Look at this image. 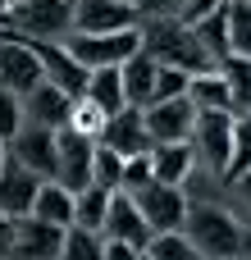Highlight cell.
Here are the masks:
<instances>
[{"instance_id": "obj_1", "label": "cell", "mask_w": 251, "mask_h": 260, "mask_svg": "<svg viewBox=\"0 0 251 260\" xmlns=\"http://www.w3.org/2000/svg\"><path fill=\"white\" fill-rule=\"evenodd\" d=\"M137 37H142V50L155 64H169V69H183V73H210V69H219L210 59V50L197 41V32L183 18H174V14L137 18Z\"/></svg>"}, {"instance_id": "obj_2", "label": "cell", "mask_w": 251, "mask_h": 260, "mask_svg": "<svg viewBox=\"0 0 251 260\" xmlns=\"http://www.w3.org/2000/svg\"><path fill=\"white\" fill-rule=\"evenodd\" d=\"M183 233H187V242L206 260H229V256H242L247 251V229L224 206H187Z\"/></svg>"}, {"instance_id": "obj_3", "label": "cell", "mask_w": 251, "mask_h": 260, "mask_svg": "<svg viewBox=\"0 0 251 260\" xmlns=\"http://www.w3.org/2000/svg\"><path fill=\"white\" fill-rule=\"evenodd\" d=\"M187 146L192 155L224 178L229 169V151H233V110H197L192 119V133H187Z\"/></svg>"}, {"instance_id": "obj_4", "label": "cell", "mask_w": 251, "mask_h": 260, "mask_svg": "<svg viewBox=\"0 0 251 260\" xmlns=\"http://www.w3.org/2000/svg\"><path fill=\"white\" fill-rule=\"evenodd\" d=\"M9 27H18L23 37H41V41H64L73 32V0H14Z\"/></svg>"}, {"instance_id": "obj_5", "label": "cell", "mask_w": 251, "mask_h": 260, "mask_svg": "<svg viewBox=\"0 0 251 260\" xmlns=\"http://www.w3.org/2000/svg\"><path fill=\"white\" fill-rule=\"evenodd\" d=\"M64 46L82 69H105V64H123L142 46V37H137V27H123V32H69Z\"/></svg>"}, {"instance_id": "obj_6", "label": "cell", "mask_w": 251, "mask_h": 260, "mask_svg": "<svg viewBox=\"0 0 251 260\" xmlns=\"http://www.w3.org/2000/svg\"><path fill=\"white\" fill-rule=\"evenodd\" d=\"M133 197V206L142 210V219H146V229L151 233H174V229H183V215H187V197H183V187L178 183H146V187H137V192H128Z\"/></svg>"}, {"instance_id": "obj_7", "label": "cell", "mask_w": 251, "mask_h": 260, "mask_svg": "<svg viewBox=\"0 0 251 260\" xmlns=\"http://www.w3.org/2000/svg\"><path fill=\"white\" fill-rule=\"evenodd\" d=\"M37 82H41V64H37L27 37L5 23L0 27V87L14 91V96H27Z\"/></svg>"}, {"instance_id": "obj_8", "label": "cell", "mask_w": 251, "mask_h": 260, "mask_svg": "<svg viewBox=\"0 0 251 260\" xmlns=\"http://www.w3.org/2000/svg\"><path fill=\"white\" fill-rule=\"evenodd\" d=\"M55 146H59V160H55V183H64L69 192H82V187L91 183L96 137L69 123V128H59V133H55Z\"/></svg>"}, {"instance_id": "obj_9", "label": "cell", "mask_w": 251, "mask_h": 260, "mask_svg": "<svg viewBox=\"0 0 251 260\" xmlns=\"http://www.w3.org/2000/svg\"><path fill=\"white\" fill-rule=\"evenodd\" d=\"M27 46H32V55H37L41 78H46V82L64 87L73 101L87 91V73H91V69H82V64L69 55V46H64V41H41V37H27Z\"/></svg>"}, {"instance_id": "obj_10", "label": "cell", "mask_w": 251, "mask_h": 260, "mask_svg": "<svg viewBox=\"0 0 251 260\" xmlns=\"http://www.w3.org/2000/svg\"><path fill=\"white\" fill-rule=\"evenodd\" d=\"M9 146V155L18 160V165H27L37 178H55V160H59V146H55V133L50 128H41V123H18V133L5 142Z\"/></svg>"}, {"instance_id": "obj_11", "label": "cell", "mask_w": 251, "mask_h": 260, "mask_svg": "<svg viewBox=\"0 0 251 260\" xmlns=\"http://www.w3.org/2000/svg\"><path fill=\"white\" fill-rule=\"evenodd\" d=\"M64 247V229L46 224L37 215H18L14 219V242H9V260H59Z\"/></svg>"}, {"instance_id": "obj_12", "label": "cell", "mask_w": 251, "mask_h": 260, "mask_svg": "<svg viewBox=\"0 0 251 260\" xmlns=\"http://www.w3.org/2000/svg\"><path fill=\"white\" fill-rule=\"evenodd\" d=\"M142 119H146V137L151 142H187L192 119H197V105L187 96L151 101V105H142Z\"/></svg>"}, {"instance_id": "obj_13", "label": "cell", "mask_w": 251, "mask_h": 260, "mask_svg": "<svg viewBox=\"0 0 251 260\" xmlns=\"http://www.w3.org/2000/svg\"><path fill=\"white\" fill-rule=\"evenodd\" d=\"M96 142L110 146V151H119V155L151 151V137H146V119H142V110H137V105H123V110L105 114L101 128H96Z\"/></svg>"}, {"instance_id": "obj_14", "label": "cell", "mask_w": 251, "mask_h": 260, "mask_svg": "<svg viewBox=\"0 0 251 260\" xmlns=\"http://www.w3.org/2000/svg\"><path fill=\"white\" fill-rule=\"evenodd\" d=\"M23 119H27V123H41V128H50V133H59V128L73 123V96H69L64 87H55V82L41 78V82L23 96Z\"/></svg>"}, {"instance_id": "obj_15", "label": "cell", "mask_w": 251, "mask_h": 260, "mask_svg": "<svg viewBox=\"0 0 251 260\" xmlns=\"http://www.w3.org/2000/svg\"><path fill=\"white\" fill-rule=\"evenodd\" d=\"M101 238H114V242H128L137 251H146L151 229H146V219H142V210L133 206L128 192H110V206H105V219H101Z\"/></svg>"}, {"instance_id": "obj_16", "label": "cell", "mask_w": 251, "mask_h": 260, "mask_svg": "<svg viewBox=\"0 0 251 260\" xmlns=\"http://www.w3.org/2000/svg\"><path fill=\"white\" fill-rule=\"evenodd\" d=\"M137 27V9L128 0H73V32H123Z\"/></svg>"}, {"instance_id": "obj_17", "label": "cell", "mask_w": 251, "mask_h": 260, "mask_svg": "<svg viewBox=\"0 0 251 260\" xmlns=\"http://www.w3.org/2000/svg\"><path fill=\"white\" fill-rule=\"evenodd\" d=\"M37 187H41V178H37L27 165H18L14 155H5V165H0V210H5L9 219H18V215L32 210Z\"/></svg>"}, {"instance_id": "obj_18", "label": "cell", "mask_w": 251, "mask_h": 260, "mask_svg": "<svg viewBox=\"0 0 251 260\" xmlns=\"http://www.w3.org/2000/svg\"><path fill=\"white\" fill-rule=\"evenodd\" d=\"M151 178L155 183H187V174H192V165H197V155H192V146L187 142H151Z\"/></svg>"}, {"instance_id": "obj_19", "label": "cell", "mask_w": 251, "mask_h": 260, "mask_svg": "<svg viewBox=\"0 0 251 260\" xmlns=\"http://www.w3.org/2000/svg\"><path fill=\"white\" fill-rule=\"evenodd\" d=\"M119 78H123V101L142 110V105L151 101V82H155V59H151V55H146V50L137 46V50H133V55H128V59L119 64Z\"/></svg>"}, {"instance_id": "obj_20", "label": "cell", "mask_w": 251, "mask_h": 260, "mask_svg": "<svg viewBox=\"0 0 251 260\" xmlns=\"http://www.w3.org/2000/svg\"><path fill=\"white\" fill-rule=\"evenodd\" d=\"M82 101H91V105L101 110V119H105V114H114V110H123L128 101H123V78H119V64L91 69V73H87V91H82Z\"/></svg>"}, {"instance_id": "obj_21", "label": "cell", "mask_w": 251, "mask_h": 260, "mask_svg": "<svg viewBox=\"0 0 251 260\" xmlns=\"http://www.w3.org/2000/svg\"><path fill=\"white\" fill-rule=\"evenodd\" d=\"M27 215H37V219H46V224L69 229V224H73V192H69L64 183H55V178H41V187H37V197H32V210H27Z\"/></svg>"}, {"instance_id": "obj_22", "label": "cell", "mask_w": 251, "mask_h": 260, "mask_svg": "<svg viewBox=\"0 0 251 260\" xmlns=\"http://www.w3.org/2000/svg\"><path fill=\"white\" fill-rule=\"evenodd\" d=\"M187 101H192L197 110H233V101H229V82H224L219 69H210V73H192V82H187Z\"/></svg>"}, {"instance_id": "obj_23", "label": "cell", "mask_w": 251, "mask_h": 260, "mask_svg": "<svg viewBox=\"0 0 251 260\" xmlns=\"http://www.w3.org/2000/svg\"><path fill=\"white\" fill-rule=\"evenodd\" d=\"M224 82H229V101H233V114H247L251 110V59L247 55H229L219 64Z\"/></svg>"}, {"instance_id": "obj_24", "label": "cell", "mask_w": 251, "mask_h": 260, "mask_svg": "<svg viewBox=\"0 0 251 260\" xmlns=\"http://www.w3.org/2000/svg\"><path fill=\"white\" fill-rule=\"evenodd\" d=\"M192 32H197V41L210 50V59L215 64H224L233 50H229V18H224V5L215 9V14H206L201 23H192Z\"/></svg>"}, {"instance_id": "obj_25", "label": "cell", "mask_w": 251, "mask_h": 260, "mask_svg": "<svg viewBox=\"0 0 251 260\" xmlns=\"http://www.w3.org/2000/svg\"><path fill=\"white\" fill-rule=\"evenodd\" d=\"M105 206H110V192L87 183L82 192H73V224L78 229H96L101 233V219H105Z\"/></svg>"}, {"instance_id": "obj_26", "label": "cell", "mask_w": 251, "mask_h": 260, "mask_svg": "<svg viewBox=\"0 0 251 260\" xmlns=\"http://www.w3.org/2000/svg\"><path fill=\"white\" fill-rule=\"evenodd\" d=\"M224 18H229V50L251 59V0H224Z\"/></svg>"}, {"instance_id": "obj_27", "label": "cell", "mask_w": 251, "mask_h": 260, "mask_svg": "<svg viewBox=\"0 0 251 260\" xmlns=\"http://www.w3.org/2000/svg\"><path fill=\"white\" fill-rule=\"evenodd\" d=\"M251 169V110L247 114H233V151H229V169H224V183H233L238 174Z\"/></svg>"}, {"instance_id": "obj_28", "label": "cell", "mask_w": 251, "mask_h": 260, "mask_svg": "<svg viewBox=\"0 0 251 260\" xmlns=\"http://www.w3.org/2000/svg\"><path fill=\"white\" fill-rule=\"evenodd\" d=\"M146 256H151V260H201V251L187 242L183 229H174V233H151Z\"/></svg>"}, {"instance_id": "obj_29", "label": "cell", "mask_w": 251, "mask_h": 260, "mask_svg": "<svg viewBox=\"0 0 251 260\" xmlns=\"http://www.w3.org/2000/svg\"><path fill=\"white\" fill-rule=\"evenodd\" d=\"M59 260H101V233H96V229H78V224H69V229H64Z\"/></svg>"}, {"instance_id": "obj_30", "label": "cell", "mask_w": 251, "mask_h": 260, "mask_svg": "<svg viewBox=\"0 0 251 260\" xmlns=\"http://www.w3.org/2000/svg\"><path fill=\"white\" fill-rule=\"evenodd\" d=\"M119 178H123V155L96 142V155H91V183L105 187V192H119Z\"/></svg>"}, {"instance_id": "obj_31", "label": "cell", "mask_w": 251, "mask_h": 260, "mask_svg": "<svg viewBox=\"0 0 251 260\" xmlns=\"http://www.w3.org/2000/svg\"><path fill=\"white\" fill-rule=\"evenodd\" d=\"M187 82H192V73H183V69H169V64H155L151 101H174V96H187ZM151 101H146V105H151Z\"/></svg>"}, {"instance_id": "obj_32", "label": "cell", "mask_w": 251, "mask_h": 260, "mask_svg": "<svg viewBox=\"0 0 251 260\" xmlns=\"http://www.w3.org/2000/svg\"><path fill=\"white\" fill-rule=\"evenodd\" d=\"M151 183V155L137 151V155H123V178H119V192H137Z\"/></svg>"}, {"instance_id": "obj_33", "label": "cell", "mask_w": 251, "mask_h": 260, "mask_svg": "<svg viewBox=\"0 0 251 260\" xmlns=\"http://www.w3.org/2000/svg\"><path fill=\"white\" fill-rule=\"evenodd\" d=\"M18 123H23V96L0 87V142H9L18 133Z\"/></svg>"}, {"instance_id": "obj_34", "label": "cell", "mask_w": 251, "mask_h": 260, "mask_svg": "<svg viewBox=\"0 0 251 260\" xmlns=\"http://www.w3.org/2000/svg\"><path fill=\"white\" fill-rule=\"evenodd\" d=\"M219 5H224V0H183V5H178V14H174V18H183V23H187V27H192V23H201V18H206V14H215V9H219Z\"/></svg>"}, {"instance_id": "obj_35", "label": "cell", "mask_w": 251, "mask_h": 260, "mask_svg": "<svg viewBox=\"0 0 251 260\" xmlns=\"http://www.w3.org/2000/svg\"><path fill=\"white\" fill-rule=\"evenodd\" d=\"M137 9V18H160V14H178L183 0H128Z\"/></svg>"}, {"instance_id": "obj_36", "label": "cell", "mask_w": 251, "mask_h": 260, "mask_svg": "<svg viewBox=\"0 0 251 260\" xmlns=\"http://www.w3.org/2000/svg\"><path fill=\"white\" fill-rule=\"evenodd\" d=\"M9 242H14V219L0 210V260H9Z\"/></svg>"}, {"instance_id": "obj_37", "label": "cell", "mask_w": 251, "mask_h": 260, "mask_svg": "<svg viewBox=\"0 0 251 260\" xmlns=\"http://www.w3.org/2000/svg\"><path fill=\"white\" fill-rule=\"evenodd\" d=\"M233 187L242 192V201L251 206V169H247V174H238V178H233Z\"/></svg>"}, {"instance_id": "obj_38", "label": "cell", "mask_w": 251, "mask_h": 260, "mask_svg": "<svg viewBox=\"0 0 251 260\" xmlns=\"http://www.w3.org/2000/svg\"><path fill=\"white\" fill-rule=\"evenodd\" d=\"M9 23V0H0V27Z\"/></svg>"}, {"instance_id": "obj_39", "label": "cell", "mask_w": 251, "mask_h": 260, "mask_svg": "<svg viewBox=\"0 0 251 260\" xmlns=\"http://www.w3.org/2000/svg\"><path fill=\"white\" fill-rule=\"evenodd\" d=\"M5 155H9V146H5V142H0V165H5Z\"/></svg>"}, {"instance_id": "obj_40", "label": "cell", "mask_w": 251, "mask_h": 260, "mask_svg": "<svg viewBox=\"0 0 251 260\" xmlns=\"http://www.w3.org/2000/svg\"><path fill=\"white\" fill-rule=\"evenodd\" d=\"M133 260H151V256H146V251H137V256H133Z\"/></svg>"}, {"instance_id": "obj_41", "label": "cell", "mask_w": 251, "mask_h": 260, "mask_svg": "<svg viewBox=\"0 0 251 260\" xmlns=\"http://www.w3.org/2000/svg\"><path fill=\"white\" fill-rule=\"evenodd\" d=\"M229 260H247V256H229Z\"/></svg>"}, {"instance_id": "obj_42", "label": "cell", "mask_w": 251, "mask_h": 260, "mask_svg": "<svg viewBox=\"0 0 251 260\" xmlns=\"http://www.w3.org/2000/svg\"><path fill=\"white\" fill-rule=\"evenodd\" d=\"M9 5H14V0H9Z\"/></svg>"}, {"instance_id": "obj_43", "label": "cell", "mask_w": 251, "mask_h": 260, "mask_svg": "<svg viewBox=\"0 0 251 260\" xmlns=\"http://www.w3.org/2000/svg\"><path fill=\"white\" fill-rule=\"evenodd\" d=\"M201 260H206V256H201Z\"/></svg>"}]
</instances>
